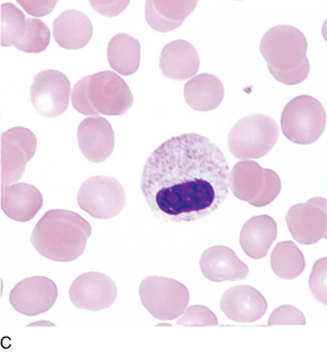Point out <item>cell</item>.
I'll return each mask as SVG.
<instances>
[{"mask_svg":"<svg viewBox=\"0 0 327 352\" xmlns=\"http://www.w3.org/2000/svg\"><path fill=\"white\" fill-rule=\"evenodd\" d=\"M229 165L210 139L196 133L171 137L152 152L142 171V194L164 222L201 220L229 193Z\"/></svg>","mask_w":327,"mask_h":352,"instance_id":"obj_1","label":"cell"},{"mask_svg":"<svg viewBox=\"0 0 327 352\" xmlns=\"http://www.w3.org/2000/svg\"><path fill=\"white\" fill-rule=\"evenodd\" d=\"M92 228L74 211L53 209L40 219L30 241L39 254L55 262H71L83 254Z\"/></svg>","mask_w":327,"mask_h":352,"instance_id":"obj_2","label":"cell"},{"mask_svg":"<svg viewBox=\"0 0 327 352\" xmlns=\"http://www.w3.org/2000/svg\"><path fill=\"white\" fill-rule=\"evenodd\" d=\"M305 36L291 25H277L267 30L260 51L268 70L283 85H296L305 81L310 72Z\"/></svg>","mask_w":327,"mask_h":352,"instance_id":"obj_3","label":"cell"},{"mask_svg":"<svg viewBox=\"0 0 327 352\" xmlns=\"http://www.w3.org/2000/svg\"><path fill=\"white\" fill-rule=\"evenodd\" d=\"M280 135L275 120L265 114H253L239 120L229 131L228 149L236 159L258 160L273 149Z\"/></svg>","mask_w":327,"mask_h":352,"instance_id":"obj_4","label":"cell"},{"mask_svg":"<svg viewBox=\"0 0 327 352\" xmlns=\"http://www.w3.org/2000/svg\"><path fill=\"white\" fill-rule=\"evenodd\" d=\"M234 196L254 207L267 206L281 191L280 177L271 169L262 168L256 162L245 160L234 166L229 176Z\"/></svg>","mask_w":327,"mask_h":352,"instance_id":"obj_5","label":"cell"},{"mask_svg":"<svg viewBox=\"0 0 327 352\" xmlns=\"http://www.w3.org/2000/svg\"><path fill=\"white\" fill-rule=\"evenodd\" d=\"M325 125L326 113L322 104L309 95L291 100L281 116L283 134L294 144H313L322 136Z\"/></svg>","mask_w":327,"mask_h":352,"instance_id":"obj_6","label":"cell"},{"mask_svg":"<svg viewBox=\"0 0 327 352\" xmlns=\"http://www.w3.org/2000/svg\"><path fill=\"white\" fill-rule=\"evenodd\" d=\"M139 296L144 308L161 321L174 320L183 315L190 302V292L185 285L159 276L142 280Z\"/></svg>","mask_w":327,"mask_h":352,"instance_id":"obj_7","label":"cell"},{"mask_svg":"<svg viewBox=\"0 0 327 352\" xmlns=\"http://www.w3.org/2000/svg\"><path fill=\"white\" fill-rule=\"evenodd\" d=\"M80 208L93 218L117 216L126 203L124 188L112 177L95 176L83 182L78 192Z\"/></svg>","mask_w":327,"mask_h":352,"instance_id":"obj_8","label":"cell"},{"mask_svg":"<svg viewBox=\"0 0 327 352\" xmlns=\"http://www.w3.org/2000/svg\"><path fill=\"white\" fill-rule=\"evenodd\" d=\"M87 96L97 117L100 114L119 117L126 113L134 104L126 82L109 70L89 76Z\"/></svg>","mask_w":327,"mask_h":352,"instance_id":"obj_9","label":"cell"},{"mask_svg":"<svg viewBox=\"0 0 327 352\" xmlns=\"http://www.w3.org/2000/svg\"><path fill=\"white\" fill-rule=\"evenodd\" d=\"M37 138L25 127H13L1 135V189L18 182L26 164L35 155Z\"/></svg>","mask_w":327,"mask_h":352,"instance_id":"obj_10","label":"cell"},{"mask_svg":"<svg viewBox=\"0 0 327 352\" xmlns=\"http://www.w3.org/2000/svg\"><path fill=\"white\" fill-rule=\"evenodd\" d=\"M70 93L69 80L63 72L45 70L32 80L30 100L40 116L56 118L67 110Z\"/></svg>","mask_w":327,"mask_h":352,"instance_id":"obj_11","label":"cell"},{"mask_svg":"<svg viewBox=\"0 0 327 352\" xmlns=\"http://www.w3.org/2000/svg\"><path fill=\"white\" fill-rule=\"evenodd\" d=\"M289 231L302 245H315L327 239V201L313 197L307 203L291 207L286 217Z\"/></svg>","mask_w":327,"mask_h":352,"instance_id":"obj_12","label":"cell"},{"mask_svg":"<svg viewBox=\"0 0 327 352\" xmlns=\"http://www.w3.org/2000/svg\"><path fill=\"white\" fill-rule=\"evenodd\" d=\"M115 283L109 276L97 272H89L72 283L69 298L80 309L100 311L107 309L117 300Z\"/></svg>","mask_w":327,"mask_h":352,"instance_id":"obj_13","label":"cell"},{"mask_svg":"<svg viewBox=\"0 0 327 352\" xmlns=\"http://www.w3.org/2000/svg\"><path fill=\"white\" fill-rule=\"evenodd\" d=\"M54 281L43 276L26 278L15 285L10 293V304L18 313L34 317L47 313L57 300Z\"/></svg>","mask_w":327,"mask_h":352,"instance_id":"obj_14","label":"cell"},{"mask_svg":"<svg viewBox=\"0 0 327 352\" xmlns=\"http://www.w3.org/2000/svg\"><path fill=\"white\" fill-rule=\"evenodd\" d=\"M220 306L229 320L238 323L260 320L268 308L266 298L250 285H236L228 289L221 298Z\"/></svg>","mask_w":327,"mask_h":352,"instance_id":"obj_15","label":"cell"},{"mask_svg":"<svg viewBox=\"0 0 327 352\" xmlns=\"http://www.w3.org/2000/svg\"><path fill=\"white\" fill-rule=\"evenodd\" d=\"M78 144L85 159L102 163L111 157L115 144L113 129L104 118H87L78 127Z\"/></svg>","mask_w":327,"mask_h":352,"instance_id":"obj_16","label":"cell"},{"mask_svg":"<svg viewBox=\"0 0 327 352\" xmlns=\"http://www.w3.org/2000/svg\"><path fill=\"white\" fill-rule=\"evenodd\" d=\"M201 271L212 283L243 280L248 277L249 267L235 251L225 245H214L203 251Z\"/></svg>","mask_w":327,"mask_h":352,"instance_id":"obj_17","label":"cell"},{"mask_svg":"<svg viewBox=\"0 0 327 352\" xmlns=\"http://www.w3.org/2000/svg\"><path fill=\"white\" fill-rule=\"evenodd\" d=\"M201 67V58L192 43L176 40L165 45L159 57L161 75L167 79L185 81L195 77Z\"/></svg>","mask_w":327,"mask_h":352,"instance_id":"obj_18","label":"cell"},{"mask_svg":"<svg viewBox=\"0 0 327 352\" xmlns=\"http://www.w3.org/2000/svg\"><path fill=\"white\" fill-rule=\"evenodd\" d=\"M43 205V195L32 184H13L1 189V209L12 220L28 222L37 216Z\"/></svg>","mask_w":327,"mask_h":352,"instance_id":"obj_19","label":"cell"},{"mask_svg":"<svg viewBox=\"0 0 327 352\" xmlns=\"http://www.w3.org/2000/svg\"><path fill=\"white\" fill-rule=\"evenodd\" d=\"M92 22L81 11L66 10L53 23V38L57 45L66 50H79L91 41Z\"/></svg>","mask_w":327,"mask_h":352,"instance_id":"obj_20","label":"cell"},{"mask_svg":"<svg viewBox=\"0 0 327 352\" xmlns=\"http://www.w3.org/2000/svg\"><path fill=\"white\" fill-rule=\"evenodd\" d=\"M277 235L275 221L271 217L263 214L253 217L245 222L240 232L239 243L247 256L260 260L267 256Z\"/></svg>","mask_w":327,"mask_h":352,"instance_id":"obj_21","label":"cell"},{"mask_svg":"<svg viewBox=\"0 0 327 352\" xmlns=\"http://www.w3.org/2000/svg\"><path fill=\"white\" fill-rule=\"evenodd\" d=\"M197 5V1H146V22L159 32L180 28Z\"/></svg>","mask_w":327,"mask_h":352,"instance_id":"obj_22","label":"cell"},{"mask_svg":"<svg viewBox=\"0 0 327 352\" xmlns=\"http://www.w3.org/2000/svg\"><path fill=\"white\" fill-rule=\"evenodd\" d=\"M225 89L216 76L203 74L190 80L184 87V100L196 111L214 110L224 100Z\"/></svg>","mask_w":327,"mask_h":352,"instance_id":"obj_23","label":"cell"},{"mask_svg":"<svg viewBox=\"0 0 327 352\" xmlns=\"http://www.w3.org/2000/svg\"><path fill=\"white\" fill-rule=\"evenodd\" d=\"M140 43L128 34H117L108 45V62L121 76L134 75L140 66Z\"/></svg>","mask_w":327,"mask_h":352,"instance_id":"obj_24","label":"cell"},{"mask_svg":"<svg viewBox=\"0 0 327 352\" xmlns=\"http://www.w3.org/2000/svg\"><path fill=\"white\" fill-rule=\"evenodd\" d=\"M271 268L278 277L293 280L305 271V256L293 241L275 245L271 256Z\"/></svg>","mask_w":327,"mask_h":352,"instance_id":"obj_25","label":"cell"},{"mask_svg":"<svg viewBox=\"0 0 327 352\" xmlns=\"http://www.w3.org/2000/svg\"><path fill=\"white\" fill-rule=\"evenodd\" d=\"M25 14L12 3L1 5V45L11 47L22 39L26 28Z\"/></svg>","mask_w":327,"mask_h":352,"instance_id":"obj_26","label":"cell"},{"mask_svg":"<svg viewBox=\"0 0 327 352\" xmlns=\"http://www.w3.org/2000/svg\"><path fill=\"white\" fill-rule=\"evenodd\" d=\"M51 32L47 24L39 19H27L25 32L15 47L22 52L41 53L50 45Z\"/></svg>","mask_w":327,"mask_h":352,"instance_id":"obj_27","label":"cell"},{"mask_svg":"<svg viewBox=\"0 0 327 352\" xmlns=\"http://www.w3.org/2000/svg\"><path fill=\"white\" fill-rule=\"evenodd\" d=\"M327 258L315 262L309 278V289L315 300L327 305Z\"/></svg>","mask_w":327,"mask_h":352,"instance_id":"obj_28","label":"cell"},{"mask_svg":"<svg viewBox=\"0 0 327 352\" xmlns=\"http://www.w3.org/2000/svg\"><path fill=\"white\" fill-rule=\"evenodd\" d=\"M178 325H218V318L206 306L194 305L186 308L182 316L178 321Z\"/></svg>","mask_w":327,"mask_h":352,"instance_id":"obj_29","label":"cell"},{"mask_svg":"<svg viewBox=\"0 0 327 352\" xmlns=\"http://www.w3.org/2000/svg\"><path fill=\"white\" fill-rule=\"evenodd\" d=\"M306 318L304 314L295 306L284 305L273 310L268 325H305Z\"/></svg>","mask_w":327,"mask_h":352,"instance_id":"obj_30","label":"cell"},{"mask_svg":"<svg viewBox=\"0 0 327 352\" xmlns=\"http://www.w3.org/2000/svg\"><path fill=\"white\" fill-rule=\"evenodd\" d=\"M89 76L82 78L77 85L74 87L71 92L72 106L80 113L89 116V117H97L93 110L92 106L89 104V96H87V85H89Z\"/></svg>","mask_w":327,"mask_h":352,"instance_id":"obj_31","label":"cell"},{"mask_svg":"<svg viewBox=\"0 0 327 352\" xmlns=\"http://www.w3.org/2000/svg\"><path fill=\"white\" fill-rule=\"evenodd\" d=\"M128 5L129 1H91L93 9L108 18L117 16L123 12Z\"/></svg>","mask_w":327,"mask_h":352,"instance_id":"obj_32","label":"cell"},{"mask_svg":"<svg viewBox=\"0 0 327 352\" xmlns=\"http://www.w3.org/2000/svg\"><path fill=\"white\" fill-rule=\"evenodd\" d=\"M30 15L45 16L53 10L56 1H18Z\"/></svg>","mask_w":327,"mask_h":352,"instance_id":"obj_33","label":"cell"}]
</instances>
